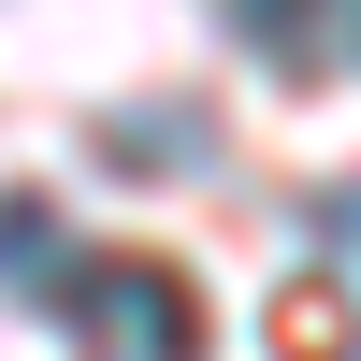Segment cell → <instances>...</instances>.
<instances>
[{
    "instance_id": "1",
    "label": "cell",
    "mask_w": 361,
    "mask_h": 361,
    "mask_svg": "<svg viewBox=\"0 0 361 361\" xmlns=\"http://www.w3.org/2000/svg\"><path fill=\"white\" fill-rule=\"evenodd\" d=\"M73 333H87V361H202V289L173 260H87Z\"/></svg>"
},
{
    "instance_id": "2",
    "label": "cell",
    "mask_w": 361,
    "mask_h": 361,
    "mask_svg": "<svg viewBox=\"0 0 361 361\" xmlns=\"http://www.w3.org/2000/svg\"><path fill=\"white\" fill-rule=\"evenodd\" d=\"M73 231H58V202L44 188H0V289H15V304H73Z\"/></svg>"
},
{
    "instance_id": "3",
    "label": "cell",
    "mask_w": 361,
    "mask_h": 361,
    "mask_svg": "<svg viewBox=\"0 0 361 361\" xmlns=\"http://www.w3.org/2000/svg\"><path fill=\"white\" fill-rule=\"evenodd\" d=\"M231 29L275 44V58H333V44H318V0H231Z\"/></svg>"
},
{
    "instance_id": "4",
    "label": "cell",
    "mask_w": 361,
    "mask_h": 361,
    "mask_svg": "<svg viewBox=\"0 0 361 361\" xmlns=\"http://www.w3.org/2000/svg\"><path fill=\"white\" fill-rule=\"evenodd\" d=\"M102 159H130V173L159 159V173H173V159H188V102H159V116H116V145H102Z\"/></svg>"
},
{
    "instance_id": "5",
    "label": "cell",
    "mask_w": 361,
    "mask_h": 361,
    "mask_svg": "<svg viewBox=\"0 0 361 361\" xmlns=\"http://www.w3.org/2000/svg\"><path fill=\"white\" fill-rule=\"evenodd\" d=\"M318 29H333V58H361V0H318Z\"/></svg>"
}]
</instances>
